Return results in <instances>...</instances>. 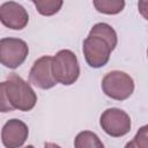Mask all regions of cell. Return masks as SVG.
Segmentation results:
<instances>
[{
	"mask_svg": "<svg viewBox=\"0 0 148 148\" xmlns=\"http://www.w3.org/2000/svg\"><path fill=\"white\" fill-rule=\"evenodd\" d=\"M117 43V32L110 24L99 22L92 25L82 46L87 64L92 68H99L106 65Z\"/></svg>",
	"mask_w": 148,
	"mask_h": 148,
	"instance_id": "6da1fadb",
	"label": "cell"
},
{
	"mask_svg": "<svg viewBox=\"0 0 148 148\" xmlns=\"http://www.w3.org/2000/svg\"><path fill=\"white\" fill-rule=\"evenodd\" d=\"M5 83L7 97L14 109L20 111H30L35 108L37 103V95L31 86L21 76L12 73Z\"/></svg>",
	"mask_w": 148,
	"mask_h": 148,
	"instance_id": "7a4b0ae2",
	"label": "cell"
},
{
	"mask_svg": "<svg viewBox=\"0 0 148 148\" xmlns=\"http://www.w3.org/2000/svg\"><path fill=\"white\" fill-rule=\"evenodd\" d=\"M51 69L58 83L71 86L80 76V65L75 53L71 50H60L52 57Z\"/></svg>",
	"mask_w": 148,
	"mask_h": 148,
	"instance_id": "3957f363",
	"label": "cell"
},
{
	"mask_svg": "<svg viewBox=\"0 0 148 148\" xmlns=\"http://www.w3.org/2000/svg\"><path fill=\"white\" fill-rule=\"evenodd\" d=\"M102 89L108 97L116 101H125L134 91V81L125 72L112 71L104 75Z\"/></svg>",
	"mask_w": 148,
	"mask_h": 148,
	"instance_id": "277c9868",
	"label": "cell"
},
{
	"mask_svg": "<svg viewBox=\"0 0 148 148\" xmlns=\"http://www.w3.org/2000/svg\"><path fill=\"white\" fill-rule=\"evenodd\" d=\"M29 47L23 39L6 37L0 39V64L15 69L27 59Z\"/></svg>",
	"mask_w": 148,
	"mask_h": 148,
	"instance_id": "5b68a950",
	"label": "cell"
},
{
	"mask_svg": "<svg viewBox=\"0 0 148 148\" xmlns=\"http://www.w3.org/2000/svg\"><path fill=\"white\" fill-rule=\"evenodd\" d=\"M102 130L110 136L120 138L131 131V118L121 109L110 108L106 109L99 119Z\"/></svg>",
	"mask_w": 148,
	"mask_h": 148,
	"instance_id": "8992f818",
	"label": "cell"
},
{
	"mask_svg": "<svg viewBox=\"0 0 148 148\" xmlns=\"http://www.w3.org/2000/svg\"><path fill=\"white\" fill-rule=\"evenodd\" d=\"M0 22L8 29L22 30L29 22V15L22 5L7 1L0 6Z\"/></svg>",
	"mask_w": 148,
	"mask_h": 148,
	"instance_id": "52a82bcc",
	"label": "cell"
},
{
	"mask_svg": "<svg viewBox=\"0 0 148 148\" xmlns=\"http://www.w3.org/2000/svg\"><path fill=\"white\" fill-rule=\"evenodd\" d=\"M52 57L51 56H43L37 59L29 73V81L35 87L39 89H50L53 88L58 82L53 77L52 69Z\"/></svg>",
	"mask_w": 148,
	"mask_h": 148,
	"instance_id": "ba28073f",
	"label": "cell"
},
{
	"mask_svg": "<svg viewBox=\"0 0 148 148\" xmlns=\"http://www.w3.org/2000/svg\"><path fill=\"white\" fill-rule=\"evenodd\" d=\"M29 128L20 119H9L1 130V141L7 148H18L28 139Z\"/></svg>",
	"mask_w": 148,
	"mask_h": 148,
	"instance_id": "9c48e42d",
	"label": "cell"
},
{
	"mask_svg": "<svg viewBox=\"0 0 148 148\" xmlns=\"http://www.w3.org/2000/svg\"><path fill=\"white\" fill-rule=\"evenodd\" d=\"M75 148H103L104 145L96 133L90 131L80 132L74 140Z\"/></svg>",
	"mask_w": 148,
	"mask_h": 148,
	"instance_id": "30bf717a",
	"label": "cell"
},
{
	"mask_svg": "<svg viewBox=\"0 0 148 148\" xmlns=\"http://www.w3.org/2000/svg\"><path fill=\"white\" fill-rule=\"evenodd\" d=\"M95 9L102 14L116 15L125 8V0H92Z\"/></svg>",
	"mask_w": 148,
	"mask_h": 148,
	"instance_id": "8fae6325",
	"label": "cell"
},
{
	"mask_svg": "<svg viewBox=\"0 0 148 148\" xmlns=\"http://www.w3.org/2000/svg\"><path fill=\"white\" fill-rule=\"evenodd\" d=\"M32 2L40 15L52 16L61 9L64 0H32Z\"/></svg>",
	"mask_w": 148,
	"mask_h": 148,
	"instance_id": "7c38bea8",
	"label": "cell"
},
{
	"mask_svg": "<svg viewBox=\"0 0 148 148\" xmlns=\"http://www.w3.org/2000/svg\"><path fill=\"white\" fill-rule=\"evenodd\" d=\"M148 126L145 125L142 126L136 135L133 138V140L131 142H128L126 145V147H142V148H147L148 147Z\"/></svg>",
	"mask_w": 148,
	"mask_h": 148,
	"instance_id": "4fadbf2b",
	"label": "cell"
},
{
	"mask_svg": "<svg viewBox=\"0 0 148 148\" xmlns=\"http://www.w3.org/2000/svg\"><path fill=\"white\" fill-rule=\"evenodd\" d=\"M14 106L10 104L8 97H7V92H6V83L5 82H0V112L2 113H7V112H12L14 111Z\"/></svg>",
	"mask_w": 148,
	"mask_h": 148,
	"instance_id": "5bb4252c",
	"label": "cell"
}]
</instances>
